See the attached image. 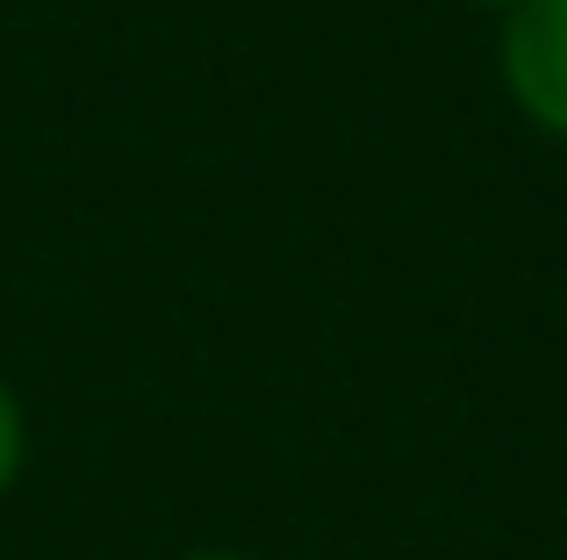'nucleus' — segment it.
<instances>
[{
  "label": "nucleus",
  "mask_w": 567,
  "mask_h": 560,
  "mask_svg": "<svg viewBox=\"0 0 567 560\" xmlns=\"http://www.w3.org/2000/svg\"><path fill=\"white\" fill-rule=\"evenodd\" d=\"M474 8H488V14H511V8H517V0H474Z\"/></svg>",
  "instance_id": "nucleus-4"
},
{
  "label": "nucleus",
  "mask_w": 567,
  "mask_h": 560,
  "mask_svg": "<svg viewBox=\"0 0 567 560\" xmlns=\"http://www.w3.org/2000/svg\"><path fill=\"white\" fill-rule=\"evenodd\" d=\"M22 453H29V417H22V403H14V388L0 381V496L22 475Z\"/></svg>",
  "instance_id": "nucleus-2"
},
{
  "label": "nucleus",
  "mask_w": 567,
  "mask_h": 560,
  "mask_svg": "<svg viewBox=\"0 0 567 560\" xmlns=\"http://www.w3.org/2000/svg\"><path fill=\"white\" fill-rule=\"evenodd\" d=\"M496 65L525 123L567 144V0H517L503 14Z\"/></svg>",
  "instance_id": "nucleus-1"
},
{
  "label": "nucleus",
  "mask_w": 567,
  "mask_h": 560,
  "mask_svg": "<svg viewBox=\"0 0 567 560\" xmlns=\"http://www.w3.org/2000/svg\"><path fill=\"white\" fill-rule=\"evenodd\" d=\"M187 560H245V553H223V547H202V553H187Z\"/></svg>",
  "instance_id": "nucleus-3"
}]
</instances>
